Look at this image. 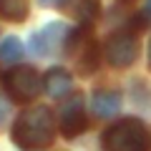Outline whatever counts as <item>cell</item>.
Masks as SVG:
<instances>
[{"label":"cell","mask_w":151,"mask_h":151,"mask_svg":"<svg viewBox=\"0 0 151 151\" xmlns=\"http://www.w3.org/2000/svg\"><path fill=\"white\" fill-rule=\"evenodd\" d=\"M68 35H70L68 25L48 23V25H43L40 30H35L30 35V50L35 55H50V53H55V48L68 43Z\"/></svg>","instance_id":"cell-5"},{"label":"cell","mask_w":151,"mask_h":151,"mask_svg":"<svg viewBox=\"0 0 151 151\" xmlns=\"http://www.w3.org/2000/svg\"><path fill=\"white\" fill-rule=\"evenodd\" d=\"M136 55H139V40L131 33L121 30V33H113L106 40V60L113 68H126V65H131L136 60Z\"/></svg>","instance_id":"cell-4"},{"label":"cell","mask_w":151,"mask_h":151,"mask_svg":"<svg viewBox=\"0 0 151 151\" xmlns=\"http://www.w3.org/2000/svg\"><path fill=\"white\" fill-rule=\"evenodd\" d=\"M73 88V78L65 68H50L43 78V91H48L50 98H63Z\"/></svg>","instance_id":"cell-8"},{"label":"cell","mask_w":151,"mask_h":151,"mask_svg":"<svg viewBox=\"0 0 151 151\" xmlns=\"http://www.w3.org/2000/svg\"><path fill=\"white\" fill-rule=\"evenodd\" d=\"M8 113H10V103H8V98H5V96H0V129L5 126Z\"/></svg>","instance_id":"cell-12"},{"label":"cell","mask_w":151,"mask_h":151,"mask_svg":"<svg viewBox=\"0 0 151 151\" xmlns=\"http://www.w3.org/2000/svg\"><path fill=\"white\" fill-rule=\"evenodd\" d=\"M149 65H151V43H149Z\"/></svg>","instance_id":"cell-15"},{"label":"cell","mask_w":151,"mask_h":151,"mask_svg":"<svg viewBox=\"0 0 151 151\" xmlns=\"http://www.w3.org/2000/svg\"><path fill=\"white\" fill-rule=\"evenodd\" d=\"M0 18L20 23L28 18V0H0Z\"/></svg>","instance_id":"cell-9"},{"label":"cell","mask_w":151,"mask_h":151,"mask_svg":"<svg viewBox=\"0 0 151 151\" xmlns=\"http://www.w3.org/2000/svg\"><path fill=\"white\" fill-rule=\"evenodd\" d=\"M106 151H149L146 126L139 119H121L103 134Z\"/></svg>","instance_id":"cell-2"},{"label":"cell","mask_w":151,"mask_h":151,"mask_svg":"<svg viewBox=\"0 0 151 151\" xmlns=\"http://www.w3.org/2000/svg\"><path fill=\"white\" fill-rule=\"evenodd\" d=\"M5 88L13 96V101L28 103L43 91V78L38 76L35 68H28V65H18L10 68L5 73Z\"/></svg>","instance_id":"cell-3"},{"label":"cell","mask_w":151,"mask_h":151,"mask_svg":"<svg viewBox=\"0 0 151 151\" xmlns=\"http://www.w3.org/2000/svg\"><path fill=\"white\" fill-rule=\"evenodd\" d=\"M38 3H40L43 8H53V5H65L68 0H38Z\"/></svg>","instance_id":"cell-13"},{"label":"cell","mask_w":151,"mask_h":151,"mask_svg":"<svg viewBox=\"0 0 151 151\" xmlns=\"http://www.w3.org/2000/svg\"><path fill=\"white\" fill-rule=\"evenodd\" d=\"M55 136V121L48 106H33L18 116L13 126V141L25 151L48 149Z\"/></svg>","instance_id":"cell-1"},{"label":"cell","mask_w":151,"mask_h":151,"mask_svg":"<svg viewBox=\"0 0 151 151\" xmlns=\"http://www.w3.org/2000/svg\"><path fill=\"white\" fill-rule=\"evenodd\" d=\"M68 5L81 23H93L98 15V0H68Z\"/></svg>","instance_id":"cell-10"},{"label":"cell","mask_w":151,"mask_h":151,"mask_svg":"<svg viewBox=\"0 0 151 151\" xmlns=\"http://www.w3.org/2000/svg\"><path fill=\"white\" fill-rule=\"evenodd\" d=\"M58 124H60V131H63L65 139H76L78 134H83V129H86V103H83L81 93H73L63 103Z\"/></svg>","instance_id":"cell-6"},{"label":"cell","mask_w":151,"mask_h":151,"mask_svg":"<svg viewBox=\"0 0 151 151\" xmlns=\"http://www.w3.org/2000/svg\"><path fill=\"white\" fill-rule=\"evenodd\" d=\"M91 108L98 119H111L121 108V93L111 91V88H101V91H96L91 96Z\"/></svg>","instance_id":"cell-7"},{"label":"cell","mask_w":151,"mask_h":151,"mask_svg":"<svg viewBox=\"0 0 151 151\" xmlns=\"http://www.w3.org/2000/svg\"><path fill=\"white\" fill-rule=\"evenodd\" d=\"M23 53H25V48L15 35H8L0 40V60L3 63H15V60L23 58Z\"/></svg>","instance_id":"cell-11"},{"label":"cell","mask_w":151,"mask_h":151,"mask_svg":"<svg viewBox=\"0 0 151 151\" xmlns=\"http://www.w3.org/2000/svg\"><path fill=\"white\" fill-rule=\"evenodd\" d=\"M144 15L151 18V0H146V5H144Z\"/></svg>","instance_id":"cell-14"}]
</instances>
